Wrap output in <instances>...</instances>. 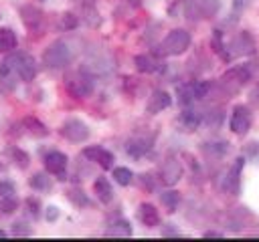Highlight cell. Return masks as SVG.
<instances>
[{
    "mask_svg": "<svg viewBox=\"0 0 259 242\" xmlns=\"http://www.w3.org/2000/svg\"><path fill=\"white\" fill-rule=\"evenodd\" d=\"M34 77H36V65L34 58L26 52H12L0 65V81L10 89L14 87L16 79L32 81Z\"/></svg>",
    "mask_w": 259,
    "mask_h": 242,
    "instance_id": "obj_1",
    "label": "cell"
},
{
    "mask_svg": "<svg viewBox=\"0 0 259 242\" xmlns=\"http://www.w3.org/2000/svg\"><path fill=\"white\" fill-rule=\"evenodd\" d=\"M190 42H192V38H190V32H188V30H184V28H174V30H170V32L166 34V38L160 42L158 54H162V56H170V54L176 56V54H182V52L188 50Z\"/></svg>",
    "mask_w": 259,
    "mask_h": 242,
    "instance_id": "obj_2",
    "label": "cell"
},
{
    "mask_svg": "<svg viewBox=\"0 0 259 242\" xmlns=\"http://www.w3.org/2000/svg\"><path fill=\"white\" fill-rule=\"evenodd\" d=\"M71 48L65 40H55L51 42L45 52H42V63L47 69H63L71 63Z\"/></svg>",
    "mask_w": 259,
    "mask_h": 242,
    "instance_id": "obj_3",
    "label": "cell"
},
{
    "mask_svg": "<svg viewBox=\"0 0 259 242\" xmlns=\"http://www.w3.org/2000/svg\"><path fill=\"white\" fill-rule=\"evenodd\" d=\"M65 87H67V91H69L73 97H77V99H87V97L93 93V79H91L87 73H83V71L71 73V75L65 79Z\"/></svg>",
    "mask_w": 259,
    "mask_h": 242,
    "instance_id": "obj_4",
    "label": "cell"
},
{
    "mask_svg": "<svg viewBox=\"0 0 259 242\" xmlns=\"http://www.w3.org/2000/svg\"><path fill=\"white\" fill-rule=\"evenodd\" d=\"M229 127L237 135H245L249 131V127H251V111H249L247 105H235L233 107Z\"/></svg>",
    "mask_w": 259,
    "mask_h": 242,
    "instance_id": "obj_5",
    "label": "cell"
},
{
    "mask_svg": "<svg viewBox=\"0 0 259 242\" xmlns=\"http://www.w3.org/2000/svg\"><path fill=\"white\" fill-rule=\"evenodd\" d=\"M61 135L73 143H81L89 137V127L81 121V119H67L63 125H61Z\"/></svg>",
    "mask_w": 259,
    "mask_h": 242,
    "instance_id": "obj_6",
    "label": "cell"
},
{
    "mask_svg": "<svg viewBox=\"0 0 259 242\" xmlns=\"http://www.w3.org/2000/svg\"><path fill=\"white\" fill-rule=\"evenodd\" d=\"M83 155L89 159V161H95L97 165H101L103 169H109V167H113V153L111 151H107L105 147H101V145H89V147H85L83 149Z\"/></svg>",
    "mask_w": 259,
    "mask_h": 242,
    "instance_id": "obj_7",
    "label": "cell"
},
{
    "mask_svg": "<svg viewBox=\"0 0 259 242\" xmlns=\"http://www.w3.org/2000/svg\"><path fill=\"white\" fill-rule=\"evenodd\" d=\"M229 48H231V54L245 56V54L255 52V40H253V36H251L249 32H245V30H243V32H239V34L231 40Z\"/></svg>",
    "mask_w": 259,
    "mask_h": 242,
    "instance_id": "obj_8",
    "label": "cell"
},
{
    "mask_svg": "<svg viewBox=\"0 0 259 242\" xmlns=\"http://www.w3.org/2000/svg\"><path fill=\"white\" fill-rule=\"evenodd\" d=\"M182 177V165L176 157H168L162 167H160V179L166 184V186H174L178 179Z\"/></svg>",
    "mask_w": 259,
    "mask_h": 242,
    "instance_id": "obj_9",
    "label": "cell"
},
{
    "mask_svg": "<svg viewBox=\"0 0 259 242\" xmlns=\"http://www.w3.org/2000/svg\"><path fill=\"white\" fill-rule=\"evenodd\" d=\"M45 167L49 173L59 175V179H65V169H67V155L61 151H51L45 155Z\"/></svg>",
    "mask_w": 259,
    "mask_h": 242,
    "instance_id": "obj_10",
    "label": "cell"
},
{
    "mask_svg": "<svg viewBox=\"0 0 259 242\" xmlns=\"http://www.w3.org/2000/svg\"><path fill=\"white\" fill-rule=\"evenodd\" d=\"M170 105H172V97H170V93H166V91L158 89V91H154V93L148 97L146 111H148L150 115H156V113H160V111L168 109Z\"/></svg>",
    "mask_w": 259,
    "mask_h": 242,
    "instance_id": "obj_11",
    "label": "cell"
},
{
    "mask_svg": "<svg viewBox=\"0 0 259 242\" xmlns=\"http://www.w3.org/2000/svg\"><path fill=\"white\" fill-rule=\"evenodd\" d=\"M243 165H245V159L239 157V159L229 167V171L225 173V177H223V190H227L229 194H237V190H239V175H241Z\"/></svg>",
    "mask_w": 259,
    "mask_h": 242,
    "instance_id": "obj_12",
    "label": "cell"
},
{
    "mask_svg": "<svg viewBox=\"0 0 259 242\" xmlns=\"http://www.w3.org/2000/svg\"><path fill=\"white\" fill-rule=\"evenodd\" d=\"M249 79H251V69H249L247 65L233 67V69H229V71L223 75V83H225V85L233 83V85H235V89H239L241 85H245Z\"/></svg>",
    "mask_w": 259,
    "mask_h": 242,
    "instance_id": "obj_13",
    "label": "cell"
},
{
    "mask_svg": "<svg viewBox=\"0 0 259 242\" xmlns=\"http://www.w3.org/2000/svg\"><path fill=\"white\" fill-rule=\"evenodd\" d=\"M20 16H22V22H24V26L28 30H38L42 20H45L42 12L36 6H22L20 8Z\"/></svg>",
    "mask_w": 259,
    "mask_h": 242,
    "instance_id": "obj_14",
    "label": "cell"
},
{
    "mask_svg": "<svg viewBox=\"0 0 259 242\" xmlns=\"http://www.w3.org/2000/svg\"><path fill=\"white\" fill-rule=\"evenodd\" d=\"M138 218H140V222H142L146 228H156V226L160 224V214H158L156 206H154V204H148V202L140 204V208H138Z\"/></svg>",
    "mask_w": 259,
    "mask_h": 242,
    "instance_id": "obj_15",
    "label": "cell"
},
{
    "mask_svg": "<svg viewBox=\"0 0 259 242\" xmlns=\"http://www.w3.org/2000/svg\"><path fill=\"white\" fill-rule=\"evenodd\" d=\"M194 6V18H210L219 12L221 2L219 0H192Z\"/></svg>",
    "mask_w": 259,
    "mask_h": 242,
    "instance_id": "obj_16",
    "label": "cell"
},
{
    "mask_svg": "<svg viewBox=\"0 0 259 242\" xmlns=\"http://www.w3.org/2000/svg\"><path fill=\"white\" fill-rule=\"evenodd\" d=\"M150 147H152V139H146V137H132L125 143V151L132 157H142L144 153L150 151Z\"/></svg>",
    "mask_w": 259,
    "mask_h": 242,
    "instance_id": "obj_17",
    "label": "cell"
},
{
    "mask_svg": "<svg viewBox=\"0 0 259 242\" xmlns=\"http://www.w3.org/2000/svg\"><path fill=\"white\" fill-rule=\"evenodd\" d=\"M93 192H95L97 200L103 202V204H109L113 200V188H111V184H109L107 177H97L93 182Z\"/></svg>",
    "mask_w": 259,
    "mask_h": 242,
    "instance_id": "obj_18",
    "label": "cell"
},
{
    "mask_svg": "<svg viewBox=\"0 0 259 242\" xmlns=\"http://www.w3.org/2000/svg\"><path fill=\"white\" fill-rule=\"evenodd\" d=\"M105 236H113V238H127L132 236V224L127 220H115L113 224L107 226Z\"/></svg>",
    "mask_w": 259,
    "mask_h": 242,
    "instance_id": "obj_19",
    "label": "cell"
},
{
    "mask_svg": "<svg viewBox=\"0 0 259 242\" xmlns=\"http://www.w3.org/2000/svg\"><path fill=\"white\" fill-rule=\"evenodd\" d=\"M176 95H178L180 105H184V107L190 105L192 101L198 99V95H196V83H184V85H180L176 89Z\"/></svg>",
    "mask_w": 259,
    "mask_h": 242,
    "instance_id": "obj_20",
    "label": "cell"
},
{
    "mask_svg": "<svg viewBox=\"0 0 259 242\" xmlns=\"http://www.w3.org/2000/svg\"><path fill=\"white\" fill-rule=\"evenodd\" d=\"M200 121H202V117L196 111H182L180 117H178V123L184 131H194L200 125Z\"/></svg>",
    "mask_w": 259,
    "mask_h": 242,
    "instance_id": "obj_21",
    "label": "cell"
},
{
    "mask_svg": "<svg viewBox=\"0 0 259 242\" xmlns=\"http://www.w3.org/2000/svg\"><path fill=\"white\" fill-rule=\"evenodd\" d=\"M16 44H18V40H16L14 30L8 26L0 28V52H10L16 48Z\"/></svg>",
    "mask_w": 259,
    "mask_h": 242,
    "instance_id": "obj_22",
    "label": "cell"
},
{
    "mask_svg": "<svg viewBox=\"0 0 259 242\" xmlns=\"http://www.w3.org/2000/svg\"><path fill=\"white\" fill-rule=\"evenodd\" d=\"M22 125L28 129V133L30 135H34V137H47L49 135V129L45 127V123H40L36 117H24L22 119Z\"/></svg>",
    "mask_w": 259,
    "mask_h": 242,
    "instance_id": "obj_23",
    "label": "cell"
},
{
    "mask_svg": "<svg viewBox=\"0 0 259 242\" xmlns=\"http://www.w3.org/2000/svg\"><path fill=\"white\" fill-rule=\"evenodd\" d=\"M134 63H136V69H138L140 73H156L158 67H160L150 54H138V56L134 58Z\"/></svg>",
    "mask_w": 259,
    "mask_h": 242,
    "instance_id": "obj_24",
    "label": "cell"
},
{
    "mask_svg": "<svg viewBox=\"0 0 259 242\" xmlns=\"http://www.w3.org/2000/svg\"><path fill=\"white\" fill-rule=\"evenodd\" d=\"M160 202H162V206H164L168 212H176V208H178V204H180V194L174 192V190L162 192V194H160Z\"/></svg>",
    "mask_w": 259,
    "mask_h": 242,
    "instance_id": "obj_25",
    "label": "cell"
},
{
    "mask_svg": "<svg viewBox=\"0 0 259 242\" xmlns=\"http://www.w3.org/2000/svg\"><path fill=\"white\" fill-rule=\"evenodd\" d=\"M202 151L210 153L214 157H223L229 151V143L227 141H208V143H202Z\"/></svg>",
    "mask_w": 259,
    "mask_h": 242,
    "instance_id": "obj_26",
    "label": "cell"
},
{
    "mask_svg": "<svg viewBox=\"0 0 259 242\" xmlns=\"http://www.w3.org/2000/svg\"><path fill=\"white\" fill-rule=\"evenodd\" d=\"M113 179L119 186H130L132 179H134V173H132L130 167H113Z\"/></svg>",
    "mask_w": 259,
    "mask_h": 242,
    "instance_id": "obj_27",
    "label": "cell"
},
{
    "mask_svg": "<svg viewBox=\"0 0 259 242\" xmlns=\"http://www.w3.org/2000/svg\"><path fill=\"white\" fill-rule=\"evenodd\" d=\"M28 184H30V188H34V190H51V179H49V175L42 173V171L34 173V175L28 179Z\"/></svg>",
    "mask_w": 259,
    "mask_h": 242,
    "instance_id": "obj_28",
    "label": "cell"
},
{
    "mask_svg": "<svg viewBox=\"0 0 259 242\" xmlns=\"http://www.w3.org/2000/svg\"><path fill=\"white\" fill-rule=\"evenodd\" d=\"M67 198L75 204V206H79V208H83V206H89V198L83 194V190H69L67 192Z\"/></svg>",
    "mask_w": 259,
    "mask_h": 242,
    "instance_id": "obj_29",
    "label": "cell"
},
{
    "mask_svg": "<svg viewBox=\"0 0 259 242\" xmlns=\"http://www.w3.org/2000/svg\"><path fill=\"white\" fill-rule=\"evenodd\" d=\"M8 155L14 159V163L18 165V167H26L28 165V155L22 151V149H18V147H12V149H8Z\"/></svg>",
    "mask_w": 259,
    "mask_h": 242,
    "instance_id": "obj_30",
    "label": "cell"
},
{
    "mask_svg": "<svg viewBox=\"0 0 259 242\" xmlns=\"http://www.w3.org/2000/svg\"><path fill=\"white\" fill-rule=\"evenodd\" d=\"M77 24H79V20H77V16H75L73 12H65V14H61V20H59V26H61V28H65V30H73Z\"/></svg>",
    "mask_w": 259,
    "mask_h": 242,
    "instance_id": "obj_31",
    "label": "cell"
},
{
    "mask_svg": "<svg viewBox=\"0 0 259 242\" xmlns=\"http://www.w3.org/2000/svg\"><path fill=\"white\" fill-rule=\"evenodd\" d=\"M16 208H18V200H16V196L2 198V200H0V212H2V214H12Z\"/></svg>",
    "mask_w": 259,
    "mask_h": 242,
    "instance_id": "obj_32",
    "label": "cell"
},
{
    "mask_svg": "<svg viewBox=\"0 0 259 242\" xmlns=\"http://www.w3.org/2000/svg\"><path fill=\"white\" fill-rule=\"evenodd\" d=\"M14 194H16L14 184H12L10 179H0V200H2V198H10V196H14Z\"/></svg>",
    "mask_w": 259,
    "mask_h": 242,
    "instance_id": "obj_33",
    "label": "cell"
},
{
    "mask_svg": "<svg viewBox=\"0 0 259 242\" xmlns=\"http://www.w3.org/2000/svg\"><path fill=\"white\" fill-rule=\"evenodd\" d=\"M12 234L14 236H30V228L24 224V222H16L12 226Z\"/></svg>",
    "mask_w": 259,
    "mask_h": 242,
    "instance_id": "obj_34",
    "label": "cell"
},
{
    "mask_svg": "<svg viewBox=\"0 0 259 242\" xmlns=\"http://www.w3.org/2000/svg\"><path fill=\"white\" fill-rule=\"evenodd\" d=\"M26 206H28V210H30V214L36 218L38 216V208H40V204H38V200L36 198H28L26 200Z\"/></svg>",
    "mask_w": 259,
    "mask_h": 242,
    "instance_id": "obj_35",
    "label": "cell"
},
{
    "mask_svg": "<svg viewBox=\"0 0 259 242\" xmlns=\"http://www.w3.org/2000/svg\"><path fill=\"white\" fill-rule=\"evenodd\" d=\"M57 218H59V208H57V206H49V208H47V220L55 222Z\"/></svg>",
    "mask_w": 259,
    "mask_h": 242,
    "instance_id": "obj_36",
    "label": "cell"
},
{
    "mask_svg": "<svg viewBox=\"0 0 259 242\" xmlns=\"http://www.w3.org/2000/svg\"><path fill=\"white\" fill-rule=\"evenodd\" d=\"M202 236H204V238H223V232H217V230H206Z\"/></svg>",
    "mask_w": 259,
    "mask_h": 242,
    "instance_id": "obj_37",
    "label": "cell"
},
{
    "mask_svg": "<svg viewBox=\"0 0 259 242\" xmlns=\"http://www.w3.org/2000/svg\"><path fill=\"white\" fill-rule=\"evenodd\" d=\"M247 153H249V155L259 153V143H257V141H255V143H249V145H247Z\"/></svg>",
    "mask_w": 259,
    "mask_h": 242,
    "instance_id": "obj_38",
    "label": "cell"
},
{
    "mask_svg": "<svg viewBox=\"0 0 259 242\" xmlns=\"http://www.w3.org/2000/svg\"><path fill=\"white\" fill-rule=\"evenodd\" d=\"M162 234H166V236H168V234H178V232H176V228H174L172 224H166V228L162 230Z\"/></svg>",
    "mask_w": 259,
    "mask_h": 242,
    "instance_id": "obj_39",
    "label": "cell"
},
{
    "mask_svg": "<svg viewBox=\"0 0 259 242\" xmlns=\"http://www.w3.org/2000/svg\"><path fill=\"white\" fill-rule=\"evenodd\" d=\"M0 238H6V232H4L2 228H0Z\"/></svg>",
    "mask_w": 259,
    "mask_h": 242,
    "instance_id": "obj_40",
    "label": "cell"
},
{
    "mask_svg": "<svg viewBox=\"0 0 259 242\" xmlns=\"http://www.w3.org/2000/svg\"><path fill=\"white\" fill-rule=\"evenodd\" d=\"M87 2H91V0H87Z\"/></svg>",
    "mask_w": 259,
    "mask_h": 242,
    "instance_id": "obj_41",
    "label": "cell"
}]
</instances>
